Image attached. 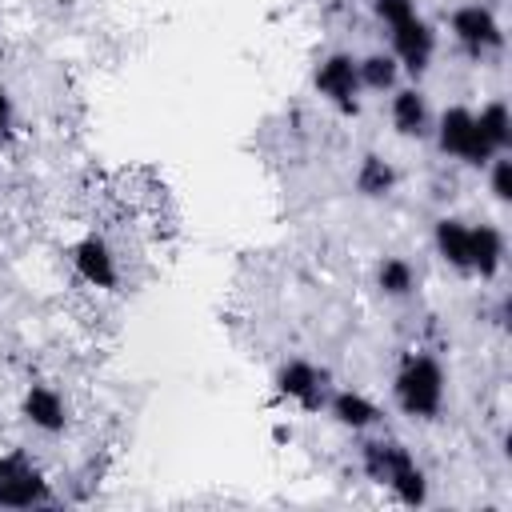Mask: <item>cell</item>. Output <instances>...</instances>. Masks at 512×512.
<instances>
[{"mask_svg": "<svg viewBox=\"0 0 512 512\" xmlns=\"http://www.w3.org/2000/svg\"><path fill=\"white\" fill-rule=\"evenodd\" d=\"M444 396H448V376L444 364L432 352H404L396 372H392V400L396 408L416 420V424H432L444 412Z\"/></svg>", "mask_w": 512, "mask_h": 512, "instance_id": "obj_1", "label": "cell"}, {"mask_svg": "<svg viewBox=\"0 0 512 512\" xmlns=\"http://www.w3.org/2000/svg\"><path fill=\"white\" fill-rule=\"evenodd\" d=\"M432 136H436V148L444 156H452L468 168H484L492 156H500L484 144V136L476 128V112L464 104H448L440 116H432Z\"/></svg>", "mask_w": 512, "mask_h": 512, "instance_id": "obj_2", "label": "cell"}, {"mask_svg": "<svg viewBox=\"0 0 512 512\" xmlns=\"http://www.w3.org/2000/svg\"><path fill=\"white\" fill-rule=\"evenodd\" d=\"M52 500V480L24 448L0 452V508H44Z\"/></svg>", "mask_w": 512, "mask_h": 512, "instance_id": "obj_3", "label": "cell"}, {"mask_svg": "<svg viewBox=\"0 0 512 512\" xmlns=\"http://www.w3.org/2000/svg\"><path fill=\"white\" fill-rule=\"evenodd\" d=\"M272 388L284 404L300 408V412H324L328 404V392H332V376L324 364L316 360H304V356H288L276 376H272Z\"/></svg>", "mask_w": 512, "mask_h": 512, "instance_id": "obj_4", "label": "cell"}, {"mask_svg": "<svg viewBox=\"0 0 512 512\" xmlns=\"http://www.w3.org/2000/svg\"><path fill=\"white\" fill-rule=\"evenodd\" d=\"M312 88H316V96H320L328 108H336L340 116H356V112H360V92H364L356 56L344 52V48L320 56V64H316V72H312Z\"/></svg>", "mask_w": 512, "mask_h": 512, "instance_id": "obj_5", "label": "cell"}, {"mask_svg": "<svg viewBox=\"0 0 512 512\" xmlns=\"http://www.w3.org/2000/svg\"><path fill=\"white\" fill-rule=\"evenodd\" d=\"M448 32L460 44V52H468L472 60H488V56H496L504 48V24H500V16L488 4H480V0L460 4L448 16Z\"/></svg>", "mask_w": 512, "mask_h": 512, "instance_id": "obj_6", "label": "cell"}, {"mask_svg": "<svg viewBox=\"0 0 512 512\" xmlns=\"http://www.w3.org/2000/svg\"><path fill=\"white\" fill-rule=\"evenodd\" d=\"M388 40H392V56L400 64V72H408L412 80H420L428 68H432V56H436V28L424 20V16H412L396 28H388Z\"/></svg>", "mask_w": 512, "mask_h": 512, "instance_id": "obj_7", "label": "cell"}, {"mask_svg": "<svg viewBox=\"0 0 512 512\" xmlns=\"http://www.w3.org/2000/svg\"><path fill=\"white\" fill-rule=\"evenodd\" d=\"M408 468H416V456H412V448L404 440H396V436H372V440L360 444V472L372 484L392 488Z\"/></svg>", "mask_w": 512, "mask_h": 512, "instance_id": "obj_8", "label": "cell"}, {"mask_svg": "<svg viewBox=\"0 0 512 512\" xmlns=\"http://www.w3.org/2000/svg\"><path fill=\"white\" fill-rule=\"evenodd\" d=\"M72 272L96 292H112L120 284V260H116L112 244L96 232L72 244Z\"/></svg>", "mask_w": 512, "mask_h": 512, "instance_id": "obj_9", "label": "cell"}, {"mask_svg": "<svg viewBox=\"0 0 512 512\" xmlns=\"http://www.w3.org/2000/svg\"><path fill=\"white\" fill-rule=\"evenodd\" d=\"M20 416L28 428L44 432V436H60L68 428V400L56 384H44V380H32L20 396Z\"/></svg>", "mask_w": 512, "mask_h": 512, "instance_id": "obj_10", "label": "cell"}, {"mask_svg": "<svg viewBox=\"0 0 512 512\" xmlns=\"http://www.w3.org/2000/svg\"><path fill=\"white\" fill-rule=\"evenodd\" d=\"M388 120H392L396 136H404V140L432 136V104L416 84H396L388 92Z\"/></svg>", "mask_w": 512, "mask_h": 512, "instance_id": "obj_11", "label": "cell"}, {"mask_svg": "<svg viewBox=\"0 0 512 512\" xmlns=\"http://www.w3.org/2000/svg\"><path fill=\"white\" fill-rule=\"evenodd\" d=\"M324 412H328L332 424L344 428V432H372V428L384 420L380 404H376L372 396H364L360 388H332Z\"/></svg>", "mask_w": 512, "mask_h": 512, "instance_id": "obj_12", "label": "cell"}, {"mask_svg": "<svg viewBox=\"0 0 512 512\" xmlns=\"http://www.w3.org/2000/svg\"><path fill=\"white\" fill-rule=\"evenodd\" d=\"M432 248L452 272H472V220L464 216H440L432 224Z\"/></svg>", "mask_w": 512, "mask_h": 512, "instance_id": "obj_13", "label": "cell"}, {"mask_svg": "<svg viewBox=\"0 0 512 512\" xmlns=\"http://www.w3.org/2000/svg\"><path fill=\"white\" fill-rule=\"evenodd\" d=\"M352 184H356V192H360L364 200H384V196L396 192L400 172H396V164L384 160L380 152H364L360 164H356V172H352Z\"/></svg>", "mask_w": 512, "mask_h": 512, "instance_id": "obj_14", "label": "cell"}, {"mask_svg": "<svg viewBox=\"0 0 512 512\" xmlns=\"http://www.w3.org/2000/svg\"><path fill=\"white\" fill-rule=\"evenodd\" d=\"M504 268V232L496 224H476L472 220V272L480 280H496Z\"/></svg>", "mask_w": 512, "mask_h": 512, "instance_id": "obj_15", "label": "cell"}, {"mask_svg": "<svg viewBox=\"0 0 512 512\" xmlns=\"http://www.w3.org/2000/svg\"><path fill=\"white\" fill-rule=\"evenodd\" d=\"M376 288H380V296H388V300H408V296L420 288V272H416V264H412L408 256L388 252V256H380V264H376Z\"/></svg>", "mask_w": 512, "mask_h": 512, "instance_id": "obj_16", "label": "cell"}, {"mask_svg": "<svg viewBox=\"0 0 512 512\" xmlns=\"http://www.w3.org/2000/svg\"><path fill=\"white\" fill-rule=\"evenodd\" d=\"M476 128H480V136H484V144L492 152H508L512 148V108L504 100H488L476 112Z\"/></svg>", "mask_w": 512, "mask_h": 512, "instance_id": "obj_17", "label": "cell"}, {"mask_svg": "<svg viewBox=\"0 0 512 512\" xmlns=\"http://www.w3.org/2000/svg\"><path fill=\"white\" fill-rule=\"evenodd\" d=\"M356 64H360L364 92H392L400 84V76H404L392 52H368V56H356Z\"/></svg>", "mask_w": 512, "mask_h": 512, "instance_id": "obj_18", "label": "cell"}, {"mask_svg": "<svg viewBox=\"0 0 512 512\" xmlns=\"http://www.w3.org/2000/svg\"><path fill=\"white\" fill-rule=\"evenodd\" d=\"M484 168H488V192H492L500 204H508V200H512V156L500 152V156H492Z\"/></svg>", "mask_w": 512, "mask_h": 512, "instance_id": "obj_19", "label": "cell"}, {"mask_svg": "<svg viewBox=\"0 0 512 512\" xmlns=\"http://www.w3.org/2000/svg\"><path fill=\"white\" fill-rule=\"evenodd\" d=\"M372 16L384 28H396V24L412 20V16H420V8H416V0H372Z\"/></svg>", "mask_w": 512, "mask_h": 512, "instance_id": "obj_20", "label": "cell"}, {"mask_svg": "<svg viewBox=\"0 0 512 512\" xmlns=\"http://www.w3.org/2000/svg\"><path fill=\"white\" fill-rule=\"evenodd\" d=\"M12 132H16V104L8 88H0V140H12Z\"/></svg>", "mask_w": 512, "mask_h": 512, "instance_id": "obj_21", "label": "cell"}]
</instances>
